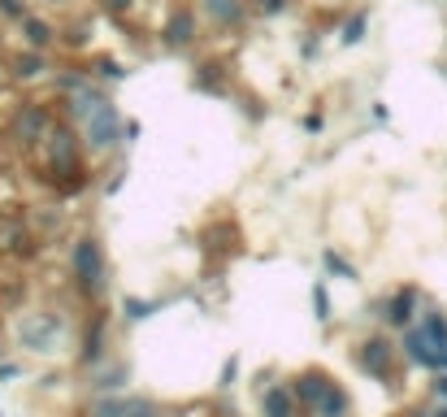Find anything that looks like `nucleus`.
I'll use <instances>...</instances> for the list:
<instances>
[{
  "instance_id": "obj_14",
  "label": "nucleus",
  "mask_w": 447,
  "mask_h": 417,
  "mask_svg": "<svg viewBox=\"0 0 447 417\" xmlns=\"http://www.w3.org/2000/svg\"><path fill=\"white\" fill-rule=\"evenodd\" d=\"M265 417H295V396L283 387H270L265 391Z\"/></svg>"
},
{
  "instance_id": "obj_24",
  "label": "nucleus",
  "mask_w": 447,
  "mask_h": 417,
  "mask_svg": "<svg viewBox=\"0 0 447 417\" xmlns=\"http://www.w3.org/2000/svg\"><path fill=\"white\" fill-rule=\"evenodd\" d=\"M430 396H435L439 405H447V374H439L435 382H430Z\"/></svg>"
},
{
  "instance_id": "obj_10",
  "label": "nucleus",
  "mask_w": 447,
  "mask_h": 417,
  "mask_svg": "<svg viewBox=\"0 0 447 417\" xmlns=\"http://www.w3.org/2000/svg\"><path fill=\"white\" fill-rule=\"evenodd\" d=\"M9 66H13V78L30 83V78H44V74H48V57L40 53V48H22V53L13 57Z\"/></svg>"
},
{
  "instance_id": "obj_19",
  "label": "nucleus",
  "mask_w": 447,
  "mask_h": 417,
  "mask_svg": "<svg viewBox=\"0 0 447 417\" xmlns=\"http://www.w3.org/2000/svg\"><path fill=\"white\" fill-rule=\"evenodd\" d=\"M313 309H317V322H330V296H326L322 283L313 287Z\"/></svg>"
},
{
  "instance_id": "obj_26",
  "label": "nucleus",
  "mask_w": 447,
  "mask_h": 417,
  "mask_svg": "<svg viewBox=\"0 0 447 417\" xmlns=\"http://www.w3.org/2000/svg\"><path fill=\"white\" fill-rule=\"evenodd\" d=\"M304 131H322V114H308L304 118Z\"/></svg>"
},
{
  "instance_id": "obj_13",
  "label": "nucleus",
  "mask_w": 447,
  "mask_h": 417,
  "mask_svg": "<svg viewBox=\"0 0 447 417\" xmlns=\"http://www.w3.org/2000/svg\"><path fill=\"white\" fill-rule=\"evenodd\" d=\"M330 387H335V382H330L326 374H304L300 382H295V396H300L308 409H317V405H322V396H326Z\"/></svg>"
},
{
  "instance_id": "obj_29",
  "label": "nucleus",
  "mask_w": 447,
  "mask_h": 417,
  "mask_svg": "<svg viewBox=\"0 0 447 417\" xmlns=\"http://www.w3.org/2000/svg\"><path fill=\"white\" fill-rule=\"evenodd\" d=\"M435 417H447V405H443V409H439V413H435Z\"/></svg>"
},
{
  "instance_id": "obj_7",
  "label": "nucleus",
  "mask_w": 447,
  "mask_h": 417,
  "mask_svg": "<svg viewBox=\"0 0 447 417\" xmlns=\"http://www.w3.org/2000/svg\"><path fill=\"white\" fill-rule=\"evenodd\" d=\"M57 330H61V322H57L53 313L30 317V322H22V344L30 352H48V348H53V339H57Z\"/></svg>"
},
{
  "instance_id": "obj_22",
  "label": "nucleus",
  "mask_w": 447,
  "mask_h": 417,
  "mask_svg": "<svg viewBox=\"0 0 447 417\" xmlns=\"http://www.w3.org/2000/svg\"><path fill=\"white\" fill-rule=\"evenodd\" d=\"M100 9H105V13H113V18H122V13L135 9V0H100Z\"/></svg>"
},
{
  "instance_id": "obj_3",
  "label": "nucleus",
  "mask_w": 447,
  "mask_h": 417,
  "mask_svg": "<svg viewBox=\"0 0 447 417\" xmlns=\"http://www.w3.org/2000/svg\"><path fill=\"white\" fill-rule=\"evenodd\" d=\"M74 278H78V287L87 296L100 292V283H105V252H100L96 239H78L74 244Z\"/></svg>"
},
{
  "instance_id": "obj_11",
  "label": "nucleus",
  "mask_w": 447,
  "mask_h": 417,
  "mask_svg": "<svg viewBox=\"0 0 447 417\" xmlns=\"http://www.w3.org/2000/svg\"><path fill=\"white\" fill-rule=\"evenodd\" d=\"M22 35H26V48H40V53H48V48L57 44V26L48 22V18H35V13H30V18L22 22Z\"/></svg>"
},
{
  "instance_id": "obj_6",
  "label": "nucleus",
  "mask_w": 447,
  "mask_h": 417,
  "mask_svg": "<svg viewBox=\"0 0 447 417\" xmlns=\"http://www.w3.org/2000/svg\"><path fill=\"white\" fill-rule=\"evenodd\" d=\"M200 13L213 30H235L247 18V5L243 0H200Z\"/></svg>"
},
{
  "instance_id": "obj_8",
  "label": "nucleus",
  "mask_w": 447,
  "mask_h": 417,
  "mask_svg": "<svg viewBox=\"0 0 447 417\" xmlns=\"http://www.w3.org/2000/svg\"><path fill=\"white\" fill-rule=\"evenodd\" d=\"M356 361H360V370L374 374V378H387L391 374V344L387 339H365L356 352Z\"/></svg>"
},
{
  "instance_id": "obj_5",
  "label": "nucleus",
  "mask_w": 447,
  "mask_h": 417,
  "mask_svg": "<svg viewBox=\"0 0 447 417\" xmlns=\"http://www.w3.org/2000/svg\"><path fill=\"white\" fill-rule=\"evenodd\" d=\"M161 44L165 48H174V53H183V48H191L195 44V9H174L170 13V22L161 26Z\"/></svg>"
},
{
  "instance_id": "obj_27",
  "label": "nucleus",
  "mask_w": 447,
  "mask_h": 417,
  "mask_svg": "<svg viewBox=\"0 0 447 417\" xmlns=\"http://www.w3.org/2000/svg\"><path fill=\"white\" fill-rule=\"evenodd\" d=\"M40 5H48V9H65L70 0H40Z\"/></svg>"
},
{
  "instance_id": "obj_28",
  "label": "nucleus",
  "mask_w": 447,
  "mask_h": 417,
  "mask_svg": "<svg viewBox=\"0 0 447 417\" xmlns=\"http://www.w3.org/2000/svg\"><path fill=\"white\" fill-rule=\"evenodd\" d=\"M404 417H430V413H404Z\"/></svg>"
},
{
  "instance_id": "obj_9",
  "label": "nucleus",
  "mask_w": 447,
  "mask_h": 417,
  "mask_svg": "<svg viewBox=\"0 0 447 417\" xmlns=\"http://www.w3.org/2000/svg\"><path fill=\"white\" fill-rule=\"evenodd\" d=\"M404 348H408V357L417 361V365H426V370H447V361L439 357L435 348H430V339H426V335H421L417 326H412V330L404 335Z\"/></svg>"
},
{
  "instance_id": "obj_1",
  "label": "nucleus",
  "mask_w": 447,
  "mask_h": 417,
  "mask_svg": "<svg viewBox=\"0 0 447 417\" xmlns=\"http://www.w3.org/2000/svg\"><path fill=\"white\" fill-rule=\"evenodd\" d=\"M44 161L48 170L57 174V179H70V174H78V139L70 126H53L44 139Z\"/></svg>"
},
{
  "instance_id": "obj_20",
  "label": "nucleus",
  "mask_w": 447,
  "mask_h": 417,
  "mask_svg": "<svg viewBox=\"0 0 447 417\" xmlns=\"http://www.w3.org/2000/svg\"><path fill=\"white\" fill-rule=\"evenodd\" d=\"M126 417H157L152 400H126Z\"/></svg>"
},
{
  "instance_id": "obj_23",
  "label": "nucleus",
  "mask_w": 447,
  "mask_h": 417,
  "mask_svg": "<svg viewBox=\"0 0 447 417\" xmlns=\"http://www.w3.org/2000/svg\"><path fill=\"white\" fill-rule=\"evenodd\" d=\"M252 5L265 13V18H274V13H283V9H287V0H252Z\"/></svg>"
},
{
  "instance_id": "obj_17",
  "label": "nucleus",
  "mask_w": 447,
  "mask_h": 417,
  "mask_svg": "<svg viewBox=\"0 0 447 417\" xmlns=\"http://www.w3.org/2000/svg\"><path fill=\"white\" fill-rule=\"evenodd\" d=\"M91 74L100 78V83H122V78H126V66H122V61H113V57H96Z\"/></svg>"
},
{
  "instance_id": "obj_25",
  "label": "nucleus",
  "mask_w": 447,
  "mask_h": 417,
  "mask_svg": "<svg viewBox=\"0 0 447 417\" xmlns=\"http://www.w3.org/2000/svg\"><path fill=\"white\" fill-rule=\"evenodd\" d=\"M317 53H322V39H304V61H313Z\"/></svg>"
},
{
  "instance_id": "obj_16",
  "label": "nucleus",
  "mask_w": 447,
  "mask_h": 417,
  "mask_svg": "<svg viewBox=\"0 0 447 417\" xmlns=\"http://www.w3.org/2000/svg\"><path fill=\"white\" fill-rule=\"evenodd\" d=\"M365 30H369V13H365V9H356L352 18L339 26V39H343V44H360V39H365Z\"/></svg>"
},
{
  "instance_id": "obj_18",
  "label": "nucleus",
  "mask_w": 447,
  "mask_h": 417,
  "mask_svg": "<svg viewBox=\"0 0 447 417\" xmlns=\"http://www.w3.org/2000/svg\"><path fill=\"white\" fill-rule=\"evenodd\" d=\"M0 18H5V22H26L30 18V9H26V0H0Z\"/></svg>"
},
{
  "instance_id": "obj_4",
  "label": "nucleus",
  "mask_w": 447,
  "mask_h": 417,
  "mask_svg": "<svg viewBox=\"0 0 447 417\" xmlns=\"http://www.w3.org/2000/svg\"><path fill=\"white\" fill-rule=\"evenodd\" d=\"M48 131H53V118H48L44 105H18L9 118V135L18 143H40L48 139Z\"/></svg>"
},
{
  "instance_id": "obj_12",
  "label": "nucleus",
  "mask_w": 447,
  "mask_h": 417,
  "mask_svg": "<svg viewBox=\"0 0 447 417\" xmlns=\"http://www.w3.org/2000/svg\"><path fill=\"white\" fill-rule=\"evenodd\" d=\"M412 309H417V292H412V287H404V292H395V300L387 304V322L391 326H408L412 322Z\"/></svg>"
},
{
  "instance_id": "obj_2",
  "label": "nucleus",
  "mask_w": 447,
  "mask_h": 417,
  "mask_svg": "<svg viewBox=\"0 0 447 417\" xmlns=\"http://www.w3.org/2000/svg\"><path fill=\"white\" fill-rule=\"evenodd\" d=\"M122 118H118V105L113 100H105V105H96L91 114H87V122H82V135H87V143L96 152H105V148H113V143L122 139Z\"/></svg>"
},
{
  "instance_id": "obj_15",
  "label": "nucleus",
  "mask_w": 447,
  "mask_h": 417,
  "mask_svg": "<svg viewBox=\"0 0 447 417\" xmlns=\"http://www.w3.org/2000/svg\"><path fill=\"white\" fill-rule=\"evenodd\" d=\"M347 409H352V400H347V391H343V387H330V391L322 396V405L313 409V413H317V417H343Z\"/></svg>"
},
{
  "instance_id": "obj_21",
  "label": "nucleus",
  "mask_w": 447,
  "mask_h": 417,
  "mask_svg": "<svg viewBox=\"0 0 447 417\" xmlns=\"http://www.w3.org/2000/svg\"><path fill=\"white\" fill-rule=\"evenodd\" d=\"M126 313L139 322V317H152V313H157V304H152V300H126Z\"/></svg>"
}]
</instances>
